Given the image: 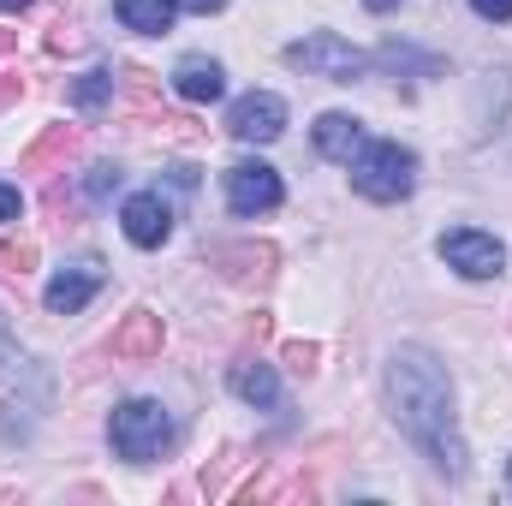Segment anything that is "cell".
Masks as SVG:
<instances>
[{
  "label": "cell",
  "mask_w": 512,
  "mask_h": 506,
  "mask_svg": "<svg viewBox=\"0 0 512 506\" xmlns=\"http://www.w3.org/2000/svg\"><path fill=\"white\" fill-rule=\"evenodd\" d=\"M387 405H393V423L405 429L411 447H423L447 477L465 471V441L453 429V381H447L435 352H423V346H399L393 352V364H387Z\"/></svg>",
  "instance_id": "cell-1"
},
{
  "label": "cell",
  "mask_w": 512,
  "mask_h": 506,
  "mask_svg": "<svg viewBox=\"0 0 512 506\" xmlns=\"http://www.w3.org/2000/svg\"><path fill=\"white\" fill-rule=\"evenodd\" d=\"M352 185H358L370 203H399V197H411V185H417V155L399 149V143H364V149L352 155Z\"/></svg>",
  "instance_id": "cell-2"
},
{
  "label": "cell",
  "mask_w": 512,
  "mask_h": 506,
  "mask_svg": "<svg viewBox=\"0 0 512 506\" xmlns=\"http://www.w3.org/2000/svg\"><path fill=\"white\" fill-rule=\"evenodd\" d=\"M108 435H114V453H120V459L149 465V459H161V447L173 441V423H167V411H161L155 399H126V405L114 411Z\"/></svg>",
  "instance_id": "cell-3"
},
{
  "label": "cell",
  "mask_w": 512,
  "mask_h": 506,
  "mask_svg": "<svg viewBox=\"0 0 512 506\" xmlns=\"http://www.w3.org/2000/svg\"><path fill=\"white\" fill-rule=\"evenodd\" d=\"M286 66L316 72V78H334V84H352V78H364V72H370V54H358V48H352V42H340L334 30H316V36H304V42H292V48H286Z\"/></svg>",
  "instance_id": "cell-4"
},
{
  "label": "cell",
  "mask_w": 512,
  "mask_h": 506,
  "mask_svg": "<svg viewBox=\"0 0 512 506\" xmlns=\"http://www.w3.org/2000/svg\"><path fill=\"white\" fill-rule=\"evenodd\" d=\"M209 268L227 286H239V292H268L274 274H280V251L262 245V239H233V245H215L209 251Z\"/></svg>",
  "instance_id": "cell-5"
},
{
  "label": "cell",
  "mask_w": 512,
  "mask_h": 506,
  "mask_svg": "<svg viewBox=\"0 0 512 506\" xmlns=\"http://www.w3.org/2000/svg\"><path fill=\"white\" fill-rule=\"evenodd\" d=\"M280 173L268 167V161H239V167H227V203H233V215H268V209H280Z\"/></svg>",
  "instance_id": "cell-6"
},
{
  "label": "cell",
  "mask_w": 512,
  "mask_h": 506,
  "mask_svg": "<svg viewBox=\"0 0 512 506\" xmlns=\"http://www.w3.org/2000/svg\"><path fill=\"white\" fill-rule=\"evenodd\" d=\"M441 256H447V268H459L465 280H495L501 274V239H489V233H477V227H459V233H441Z\"/></svg>",
  "instance_id": "cell-7"
},
{
  "label": "cell",
  "mask_w": 512,
  "mask_h": 506,
  "mask_svg": "<svg viewBox=\"0 0 512 506\" xmlns=\"http://www.w3.org/2000/svg\"><path fill=\"white\" fill-rule=\"evenodd\" d=\"M227 131H233L239 143H274V137L286 131V102H280L274 90H251V96H239V102L227 108Z\"/></svg>",
  "instance_id": "cell-8"
},
{
  "label": "cell",
  "mask_w": 512,
  "mask_h": 506,
  "mask_svg": "<svg viewBox=\"0 0 512 506\" xmlns=\"http://www.w3.org/2000/svg\"><path fill=\"white\" fill-rule=\"evenodd\" d=\"M120 221H126V239L137 245V251H161V245H167V233H173V215H167V203H161L155 191L126 197Z\"/></svg>",
  "instance_id": "cell-9"
},
{
  "label": "cell",
  "mask_w": 512,
  "mask_h": 506,
  "mask_svg": "<svg viewBox=\"0 0 512 506\" xmlns=\"http://www.w3.org/2000/svg\"><path fill=\"white\" fill-rule=\"evenodd\" d=\"M161 346H167V328H161L155 310H131L126 322L114 328V340H108V352L126 358V364H149V358H161Z\"/></svg>",
  "instance_id": "cell-10"
},
{
  "label": "cell",
  "mask_w": 512,
  "mask_h": 506,
  "mask_svg": "<svg viewBox=\"0 0 512 506\" xmlns=\"http://www.w3.org/2000/svg\"><path fill=\"white\" fill-rule=\"evenodd\" d=\"M102 292V262H72V268H60L54 280H48V310L54 316H72V310H84L90 298Z\"/></svg>",
  "instance_id": "cell-11"
},
{
  "label": "cell",
  "mask_w": 512,
  "mask_h": 506,
  "mask_svg": "<svg viewBox=\"0 0 512 506\" xmlns=\"http://www.w3.org/2000/svg\"><path fill=\"white\" fill-rule=\"evenodd\" d=\"M78 149H84V131L78 126H48L24 155H18V167H24V173H60Z\"/></svg>",
  "instance_id": "cell-12"
},
{
  "label": "cell",
  "mask_w": 512,
  "mask_h": 506,
  "mask_svg": "<svg viewBox=\"0 0 512 506\" xmlns=\"http://www.w3.org/2000/svg\"><path fill=\"white\" fill-rule=\"evenodd\" d=\"M173 90H179L185 102H215V96L227 90V78H221V66H215V60L185 54V60L173 66Z\"/></svg>",
  "instance_id": "cell-13"
},
{
  "label": "cell",
  "mask_w": 512,
  "mask_h": 506,
  "mask_svg": "<svg viewBox=\"0 0 512 506\" xmlns=\"http://www.w3.org/2000/svg\"><path fill=\"white\" fill-rule=\"evenodd\" d=\"M364 143H370V137H364V126H358L352 114H322V120H316V149H322L328 161H346V167H352V155H358Z\"/></svg>",
  "instance_id": "cell-14"
},
{
  "label": "cell",
  "mask_w": 512,
  "mask_h": 506,
  "mask_svg": "<svg viewBox=\"0 0 512 506\" xmlns=\"http://www.w3.org/2000/svg\"><path fill=\"white\" fill-rule=\"evenodd\" d=\"M227 381H233V393H239L245 405H280V376H274V364H262V358H239V364L227 370Z\"/></svg>",
  "instance_id": "cell-15"
},
{
  "label": "cell",
  "mask_w": 512,
  "mask_h": 506,
  "mask_svg": "<svg viewBox=\"0 0 512 506\" xmlns=\"http://www.w3.org/2000/svg\"><path fill=\"white\" fill-rule=\"evenodd\" d=\"M120 6V18H126L131 30H143V36H161V30H173V0H114Z\"/></svg>",
  "instance_id": "cell-16"
},
{
  "label": "cell",
  "mask_w": 512,
  "mask_h": 506,
  "mask_svg": "<svg viewBox=\"0 0 512 506\" xmlns=\"http://www.w3.org/2000/svg\"><path fill=\"white\" fill-rule=\"evenodd\" d=\"M108 96H114V72H84V78L72 84V102H78L84 114H96Z\"/></svg>",
  "instance_id": "cell-17"
},
{
  "label": "cell",
  "mask_w": 512,
  "mask_h": 506,
  "mask_svg": "<svg viewBox=\"0 0 512 506\" xmlns=\"http://www.w3.org/2000/svg\"><path fill=\"white\" fill-rule=\"evenodd\" d=\"M42 203H48V221H54L60 233H78V227H84V209H78V197H72V191L48 185V197H42Z\"/></svg>",
  "instance_id": "cell-18"
},
{
  "label": "cell",
  "mask_w": 512,
  "mask_h": 506,
  "mask_svg": "<svg viewBox=\"0 0 512 506\" xmlns=\"http://www.w3.org/2000/svg\"><path fill=\"white\" fill-rule=\"evenodd\" d=\"M120 84H126V96L137 102V108H161V84H155V72L126 66V72H120Z\"/></svg>",
  "instance_id": "cell-19"
},
{
  "label": "cell",
  "mask_w": 512,
  "mask_h": 506,
  "mask_svg": "<svg viewBox=\"0 0 512 506\" xmlns=\"http://www.w3.org/2000/svg\"><path fill=\"white\" fill-rule=\"evenodd\" d=\"M280 358H286L292 376H316V370H322V346H316V340H286Z\"/></svg>",
  "instance_id": "cell-20"
},
{
  "label": "cell",
  "mask_w": 512,
  "mask_h": 506,
  "mask_svg": "<svg viewBox=\"0 0 512 506\" xmlns=\"http://www.w3.org/2000/svg\"><path fill=\"white\" fill-rule=\"evenodd\" d=\"M36 268V239H0V274H30Z\"/></svg>",
  "instance_id": "cell-21"
},
{
  "label": "cell",
  "mask_w": 512,
  "mask_h": 506,
  "mask_svg": "<svg viewBox=\"0 0 512 506\" xmlns=\"http://www.w3.org/2000/svg\"><path fill=\"white\" fill-rule=\"evenodd\" d=\"M114 191H120V173H114L108 161H102V167H90V179H84V197H90V203H108Z\"/></svg>",
  "instance_id": "cell-22"
},
{
  "label": "cell",
  "mask_w": 512,
  "mask_h": 506,
  "mask_svg": "<svg viewBox=\"0 0 512 506\" xmlns=\"http://www.w3.org/2000/svg\"><path fill=\"white\" fill-rule=\"evenodd\" d=\"M18 364H24V358H18V346L6 340V316H0V376H18Z\"/></svg>",
  "instance_id": "cell-23"
},
{
  "label": "cell",
  "mask_w": 512,
  "mask_h": 506,
  "mask_svg": "<svg viewBox=\"0 0 512 506\" xmlns=\"http://www.w3.org/2000/svg\"><path fill=\"white\" fill-rule=\"evenodd\" d=\"M471 12H477V18H495V24H507L512 0H471Z\"/></svg>",
  "instance_id": "cell-24"
},
{
  "label": "cell",
  "mask_w": 512,
  "mask_h": 506,
  "mask_svg": "<svg viewBox=\"0 0 512 506\" xmlns=\"http://www.w3.org/2000/svg\"><path fill=\"white\" fill-rule=\"evenodd\" d=\"M239 334H245V340H256V346H262V340H268V334H274V322H268V316H262V310H251V316H245V328H239Z\"/></svg>",
  "instance_id": "cell-25"
},
{
  "label": "cell",
  "mask_w": 512,
  "mask_h": 506,
  "mask_svg": "<svg viewBox=\"0 0 512 506\" xmlns=\"http://www.w3.org/2000/svg\"><path fill=\"white\" fill-rule=\"evenodd\" d=\"M48 48H54V54H72V48H84V36H78V30H66V24H54Z\"/></svg>",
  "instance_id": "cell-26"
},
{
  "label": "cell",
  "mask_w": 512,
  "mask_h": 506,
  "mask_svg": "<svg viewBox=\"0 0 512 506\" xmlns=\"http://www.w3.org/2000/svg\"><path fill=\"white\" fill-rule=\"evenodd\" d=\"M18 96H24V78L18 72H0V108H12Z\"/></svg>",
  "instance_id": "cell-27"
},
{
  "label": "cell",
  "mask_w": 512,
  "mask_h": 506,
  "mask_svg": "<svg viewBox=\"0 0 512 506\" xmlns=\"http://www.w3.org/2000/svg\"><path fill=\"white\" fill-rule=\"evenodd\" d=\"M0 221H18V191L0 179Z\"/></svg>",
  "instance_id": "cell-28"
},
{
  "label": "cell",
  "mask_w": 512,
  "mask_h": 506,
  "mask_svg": "<svg viewBox=\"0 0 512 506\" xmlns=\"http://www.w3.org/2000/svg\"><path fill=\"white\" fill-rule=\"evenodd\" d=\"M173 6H179V12H197V18H209V12H221L227 0H173Z\"/></svg>",
  "instance_id": "cell-29"
},
{
  "label": "cell",
  "mask_w": 512,
  "mask_h": 506,
  "mask_svg": "<svg viewBox=\"0 0 512 506\" xmlns=\"http://www.w3.org/2000/svg\"><path fill=\"white\" fill-rule=\"evenodd\" d=\"M12 48H18V30H6V24H0V60H6Z\"/></svg>",
  "instance_id": "cell-30"
},
{
  "label": "cell",
  "mask_w": 512,
  "mask_h": 506,
  "mask_svg": "<svg viewBox=\"0 0 512 506\" xmlns=\"http://www.w3.org/2000/svg\"><path fill=\"white\" fill-rule=\"evenodd\" d=\"M364 6H370V12H393V6H399V0H364Z\"/></svg>",
  "instance_id": "cell-31"
},
{
  "label": "cell",
  "mask_w": 512,
  "mask_h": 506,
  "mask_svg": "<svg viewBox=\"0 0 512 506\" xmlns=\"http://www.w3.org/2000/svg\"><path fill=\"white\" fill-rule=\"evenodd\" d=\"M24 6H30V0H0V12H24Z\"/></svg>",
  "instance_id": "cell-32"
},
{
  "label": "cell",
  "mask_w": 512,
  "mask_h": 506,
  "mask_svg": "<svg viewBox=\"0 0 512 506\" xmlns=\"http://www.w3.org/2000/svg\"><path fill=\"white\" fill-rule=\"evenodd\" d=\"M507 495H512V465H507Z\"/></svg>",
  "instance_id": "cell-33"
}]
</instances>
